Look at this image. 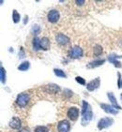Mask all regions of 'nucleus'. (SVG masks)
<instances>
[{"instance_id": "1", "label": "nucleus", "mask_w": 122, "mask_h": 132, "mask_svg": "<svg viewBox=\"0 0 122 132\" xmlns=\"http://www.w3.org/2000/svg\"><path fill=\"white\" fill-rule=\"evenodd\" d=\"M92 118V111L90 105L87 101H83V109H82V123L83 125H87L90 122Z\"/></svg>"}, {"instance_id": "2", "label": "nucleus", "mask_w": 122, "mask_h": 132, "mask_svg": "<svg viewBox=\"0 0 122 132\" xmlns=\"http://www.w3.org/2000/svg\"><path fill=\"white\" fill-rule=\"evenodd\" d=\"M84 54V52H83V49L79 46H75V47H71L69 50V55L71 58L77 59V58H81Z\"/></svg>"}, {"instance_id": "3", "label": "nucleus", "mask_w": 122, "mask_h": 132, "mask_svg": "<svg viewBox=\"0 0 122 132\" xmlns=\"http://www.w3.org/2000/svg\"><path fill=\"white\" fill-rule=\"evenodd\" d=\"M29 95L27 93H21L20 95H18L17 98H16V103L18 106L20 107H26L27 103L29 102Z\"/></svg>"}, {"instance_id": "4", "label": "nucleus", "mask_w": 122, "mask_h": 132, "mask_svg": "<svg viewBox=\"0 0 122 132\" xmlns=\"http://www.w3.org/2000/svg\"><path fill=\"white\" fill-rule=\"evenodd\" d=\"M59 18H60V13L57 10H51L47 14V19L52 23H56V22H58Z\"/></svg>"}, {"instance_id": "5", "label": "nucleus", "mask_w": 122, "mask_h": 132, "mask_svg": "<svg viewBox=\"0 0 122 132\" xmlns=\"http://www.w3.org/2000/svg\"><path fill=\"white\" fill-rule=\"evenodd\" d=\"M113 122H114V120L112 118L104 117V118L100 120L99 124H98V127H99V129H103V128H106V127H110L113 124Z\"/></svg>"}, {"instance_id": "6", "label": "nucleus", "mask_w": 122, "mask_h": 132, "mask_svg": "<svg viewBox=\"0 0 122 132\" xmlns=\"http://www.w3.org/2000/svg\"><path fill=\"white\" fill-rule=\"evenodd\" d=\"M56 41L59 45L61 46H66L70 43V38L64 34H57L56 36Z\"/></svg>"}, {"instance_id": "7", "label": "nucleus", "mask_w": 122, "mask_h": 132, "mask_svg": "<svg viewBox=\"0 0 122 132\" xmlns=\"http://www.w3.org/2000/svg\"><path fill=\"white\" fill-rule=\"evenodd\" d=\"M79 116V110L75 107H71L70 108L69 111H68V117H69L70 119L72 120V121H75L77 120Z\"/></svg>"}, {"instance_id": "8", "label": "nucleus", "mask_w": 122, "mask_h": 132, "mask_svg": "<svg viewBox=\"0 0 122 132\" xmlns=\"http://www.w3.org/2000/svg\"><path fill=\"white\" fill-rule=\"evenodd\" d=\"M70 127H71L70 123L67 120H63L58 124L57 129H58V132H69Z\"/></svg>"}, {"instance_id": "9", "label": "nucleus", "mask_w": 122, "mask_h": 132, "mask_svg": "<svg viewBox=\"0 0 122 132\" xmlns=\"http://www.w3.org/2000/svg\"><path fill=\"white\" fill-rule=\"evenodd\" d=\"M45 91L49 94H56L57 92L60 91V87L58 85H56V84H47L45 86Z\"/></svg>"}, {"instance_id": "10", "label": "nucleus", "mask_w": 122, "mask_h": 132, "mask_svg": "<svg viewBox=\"0 0 122 132\" xmlns=\"http://www.w3.org/2000/svg\"><path fill=\"white\" fill-rule=\"evenodd\" d=\"M100 86V78H96L95 80H92L91 81H89L87 85V88L88 91H94L95 89H97Z\"/></svg>"}, {"instance_id": "11", "label": "nucleus", "mask_w": 122, "mask_h": 132, "mask_svg": "<svg viewBox=\"0 0 122 132\" xmlns=\"http://www.w3.org/2000/svg\"><path fill=\"white\" fill-rule=\"evenodd\" d=\"M10 127L13 129H20L21 126H22V123H21V120L18 118V117H13L12 119L10 121Z\"/></svg>"}, {"instance_id": "12", "label": "nucleus", "mask_w": 122, "mask_h": 132, "mask_svg": "<svg viewBox=\"0 0 122 132\" xmlns=\"http://www.w3.org/2000/svg\"><path fill=\"white\" fill-rule=\"evenodd\" d=\"M101 107L107 113H111V114H117V111L113 106H110V105H107V104H101Z\"/></svg>"}, {"instance_id": "13", "label": "nucleus", "mask_w": 122, "mask_h": 132, "mask_svg": "<svg viewBox=\"0 0 122 132\" xmlns=\"http://www.w3.org/2000/svg\"><path fill=\"white\" fill-rule=\"evenodd\" d=\"M40 43H41V49L42 50H48L50 48V40L46 37L40 39Z\"/></svg>"}, {"instance_id": "14", "label": "nucleus", "mask_w": 122, "mask_h": 132, "mask_svg": "<svg viewBox=\"0 0 122 132\" xmlns=\"http://www.w3.org/2000/svg\"><path fill=\"white\" fill-rule=\"evenodd\" d=\"M107 96H108V97H109V99L111 100V102H112V104L114 105V107L116 108V109H121L119 107V105L117 104V100H116V97H115L114 94H113L112 92H109L108 94H107Z\"/></svg>"}, {"instance_id": "15", "label": "nucleus", "mask_w": 122, "mask_h": 132, "mask_svg": "<svg viewBox=\"0 0 122 132\" xmlns=\"http://www.w3.org/2000/svg\"><path fill=\"white\" fill-rule=\"evenodd\" d=\"M105 62L104 59H101V60H96V61H92L91 63H89V65L87 67L88 68H97V67H100L102 66V65H103Z\"/></svg>"}, {"instance_id": "16", "label": "nucleus", "mask_w": 122, "mask_h": 132, "mask_svg": "<svg viewBox=\"0 0 122 132\" xmlns=\"http://www.w3.org/2000/svg\"><path fill=\"white\" fill-rule=\"evenodd\" d=\"M116 58H117V55H115V54H111V55L108 56L109 61L111 62V63L114 64L115 67H117V68H120V67H121V64H120L119 61H117Z\"/></svg>"}, {"instance_id": "17", "label": "nucleus", "mask_w": 122, "mask_h": 132, "mask_svg": "<svg viewBox=\"0 0 122 132\" xmlns=\"http://www.w3.org/2000/svg\"><path fill=\"white\" fill-rule=\"evenodd\" d=\"M32 45H33V50L34 51H39L41 50V43H40V39H39L37 37L33 38V42H32Z\"/></svg>"}, {"instance_id": "18", "label": "nucleus", "mask_w": 122, "mask_h": 132, "mask_svg": "<svg viewBox=\"0 0 122 132\" xmlns=\"http://www.w3.org/2000/svg\"><path fill=\"white\" fill-rule=\"evenodd\" d=\"M29 66H30L29 62L25 61V62H23V63L21 64L20 66L18 67V69H19V70H21V71H26V70H27V69H29Z\"/></svg>"}, {"instance_id": "19", "label": "nucleus", "mask_w": 122, "mask_h": 132, "mask_svg": "<svg viewBox=\"0 0 122 132\" xmlns=\"http://www.w3.org/2000/svg\"><path fill=\"white\" fill-rule=\"evenodd\" d=\"M54 72H55V74H56L57 77H61V78H66L67 77L66 73H65L63 70H61V69H54Z\"/></svg>"}, {"instance_id": "20", "label": "nucleus", "mask_w": 122, "mask_h": 132, "mask_svg": "<svg viewBox=\"0 0 122 132\" xmlns=\"http://www.w3.org/2000/svg\"><path fill=\"white\" fill-rule=\"evenodd\" d=\"M20 19H21L20 14L17 12V10H13V14H12V20H13V22H14L15 23H19V22H20Z\"/></svg>"}, {"instance_id": "21", "label": "nucleus", "mask_w": 122, "mask_h": 132, "mask_svg": "<svg viewBox=\"0 0 122 132\" xmlns=\"http://www.w3.org/2000/svg\"><path fill=\"white\" fill-rule=\"evenodd\" d=\"M102 52H103V50L100 45H96L94 47V54L96 56H100L102 53Z\"/></svg>"}, {"instance_id": "22", "label": "nucleus", "mask_w": 122, "mask_h": 132, "mask_svg": "<svg viewBox=\"0 0 122 132\" xmlns=\"http://www.w3.org/2000/svg\"><path fill=\"white\" fill-rule=\"evenodd\" d=\"M0 73H1V82H2V84H5L6 82V71L3 67H1V69H0Z\"/></svg>"}, {"instance_id": "23", "label": "nucleus", "mask_w": 122, "mask_h": 132, "mask_svg": "<svg viewBox=\"0 0 122 132\" xmlns=\"http://www.w3.org/2000/svg\"><path fill=\"white\" fill-rule=\"evenodd\" d=\"M31 32L37 35V34H39L41 32V27H40L38 24H35V26H33V27L31 28Z\"/></svg>"}, {"instance_id": "24", "label": "nucleus", "mask_w": 122, "mask_h": 132, "mask_svg": "<svg viewBox=\"0 0 122 132\" xmlns=\"http://www.w3.org/2000/svg\"><path fill=\"white\" fill-rule=\"evenodd\" d=\"M35 132H49V130L47 127L40 126V127H37L35 128Z\"/></svg>"}, {"instance_id": "25", "label": "nucleus", "mask_w": 122, "mask_h": 132, "mask_svg": "<svg viewBox=\"0 0 122 132\" xmlns=\"http://www.w3.org/2000/svg\"><path fill=\"white\" fill-rule=\"evenodd\" d=\"M75 80H76V81L78 82V84H82V85H85V84H86V81H85V79L84 78H82V77L77 76L76 78H75Z\"/></svg>"}, {"instance_id": "26", "label": "nucleus", "mask_w": 122, "mask_h": 132, "mask_svg": "<svg viewBox=\"0 0 122 132\" xmlns=\"http://www.w3.org/2000/svg\"><path fill=\"white\" fill-rule=\"evenodd\" d=\"M19 56H20V58H24L25 57V52H24L23 49H21V52H19Z\"/></svg>"}, {"instance_id": "27", "label": "nucleus", "mask_w": 122, "mask_h": 132, "mask_svg": "<svg viewBox=\"0 0 122 132\" xmlns=\"http://www.w3.org/2000/svg\"><path fill=\"white\" fill-rule=\"evenodd\" d=\"M75 3H76L77 5H80V6H82V5H84L85 1H84V0H81V1H79V0H77V1H75Z\"/></svg>"}, {"instance_id": "28", "label": "nucleus", "mask_w": 122, "mask_h": 132, "mask_svg": "<svg viewBox=\"0 0 122 132\" xmlns=\"http://www.w3.org/2000/svg\"><path fill=\"white\" fill-rule=\"evenodd\" d=\"M19 132H29V130L27 129V128H24V129H22V130H20Z\"/></svg>"}, {"instance_id": "29", "label": "nucleus", "mask_w": 122, "mask_h": 132, "mask_svg": "<svg viewBox=\"0 0 122 132\" xmlns=\"http://www.w3.org/2000/svg\"><path fill=\"white\" fill-rule=\"evenodd\" d=\"M120 87H122V81H121V84H120Z\"/></svg>"}]
</instances>
